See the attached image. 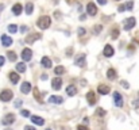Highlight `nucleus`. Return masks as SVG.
I'll return each mask as SVG.
<instances>
[{
	"label": "nucleus",
	"instance_id": "f257e3e1",
	"mask_svg": "<svg viewBox=\"0 0 139 130\" xmlns=\"http://www.w3.org/2000/svg\"><path fill=\"white\" fill-rule=\"evenodd\" d=\"M50 23H51L50 16L45 15V16H41L39 19H38L37 26H38L39 28H42V30H46V28H49V27H50Z\"/></svg>",
	"mask_w": 139,
	"mask_h": 130
},
{
	"label": "nucleus",
	"instance_id": "f03ea898",
	"mask_svg": "<svg viewBox=\"0 0 139 130\" xmlns=\"http://www.w3.org/2000/svg\"><path fill=\"white\" fill-rule=\"evenodd\" d=\"M12 98H14V93L10 90H4V91L0 92V100H2V102H10Z\"/></svg>",
	"mask_w": 139,
	"mask_h": 130
},
{
	"label": "nucleus",
	"instance_id": "7ed1b4c3",
	"mask_svg": "<svg viewBox=\"0 0 139 130\" xmlns=\"http://www.w3.org/2000/svg\"><path fill=\"white\" fill-rule=\"evenodd\" d=\"M41 38H42V35H41L39 33H34V34L27 35L26 39H25V42H26V44H34L35 41H38V39H41Z\"/></svg>",
	"mask_w": 139,
	"mask_h": 130
},
{
	"label": "nucleus",
	"instance_id": "20e7f679",
	"mask_svg": "<svg viewBox=\"0 0 139 130\" xmlns=\"http://www.w3.org/2000/svg\"><path fill=\"white\" fill-rule=\"evenodd\" d=\"M85 54H78L77 57H76V60H74V64L77 65V67H80V68H82V67H85Z\"/></svg>",
	"mask_w": 139,
	"mask_h": 130
},
{
	"label": "nucleus",
	"instance_id": "39448f33",
	"mask_svg": "<svg viewBox=\"0 0 139 130\" xmlns=\"http://www.w3.org/2000/svg\"><path fill=\"white\" fill-rule=\"evenodd\" d=\"M134 26H135V18H128V19L124 20V30L126 31H130Z\"/></svg>",
	"mask_w": 139,
	"mask_h": 130
},
{
	"label": "nucleus",
	"instance_id": "423d86ee",
	"mask_svg": "<svg viewBox=\"0 0 139 130\" xmlns=\"http://www.w3.org/2000/svg\"><path fill=\"white\" fill-rule=\"evenodd\" d=\"M22 60L23 61H30L31 60V57H33V52H31V49H23V52H22Z\"/></svg>",
	"mask_w": 139,
	"mask_h": 130
},
{
	"label": "nucleus",
	"instance_id": "0eeeda50",
	"mask_svg": "<svg viewBox=\"0 0 139 130\" xmlns=\"http://www.w3.org/2000/svg\"><path fill=\"white\" fill-rule=\"evenodd\" d=\"M61 85H62V79L61 77H54L53 79V81H51V88L53 90H56V91L61 90Z\"/></svg>",
	"mask_w": 139,
	"mask_h": 130
},
{
	"label": "nucleus",
	"instance_id": "6e6552de",
	"mask_svg": "<svg viewBox=\"0 0 139 130\" xmlns=\"http://www.w3.org/2000/svg\"><path fill=\"white\" fill-rule=\"evenodd\" d=\"M87 12H88L89 15H92V16L97 14V7H96L95 3H88V4H87Z\"/></svg>",
	"mask_w": 139,
	"mask_h": 130
},
{
	"label": "nucleus",
	"instance_id": "1a4fd4ad",
	"mask_svg": "<svg viewBox=\"0 0 139 130\" xmlns=\"http://www.w3.org/2000/svg\"><path fill=\"white\" fill-rule=\"evenodd\" d=\"M113 100H115L116 107H122V106H123V96L120 95L119 92H115L113 93Z\"/></svg>",
	"mask_w": 139,
	"mask_h": 130
},
{
	"label": "nucleus",
	"instance_id": "9d476101",
	"mask_svg": "<svg viewBox=\"0 0 139 130\" xmlns=\"http://www.w3.org/2000/svg\"><path fill=\"white\" fill-rule=\"evenodd\" d=\"M14 121H15V115H14V114H7V115L4 117V119L2 121V123L7 126V125H11V123H14Z\"/></svg>",
	"mask_w": 139,
	"mask_h": 130
},
{
	"label": "nucleus",
	"instance_id": "9b49d317",
	"mask_svg": "<svg viewBox=\"0 0 139 130\" xmlns=\"http://www.w3.org/2000/svg\"><path fill=\"white\" fill-rule=\"evenodd\" d=\"M2 44H3V46H5V48H7V46H10V45H12V38L11 37H8V35H2Z\"/></svg>",
	"mask_w": 139,
	"mask_h": 130
},
{
	"label": "nucleus",
	"instance_id": "f8f14e48",
	"mask_svg": "<svg viewBox=\"0 0 139 130\" xmlns=\"http://www.w3.org/2000/svg\"><path fill=\"white\" fill-rule=\"evenodd\" d=\"M87 100H88V103H89L90 106L96 104V96H95V92L89 91V92L87 93Z\"/></svg>",
	"mask_w": 139,
	"mask_h": 130
},
{
	"label": "nucleus",
	"instance_id": "ddd939ff",
	"mask_svg": "<svg viewBox=\"0 0 139 130\" xmlns=\"http://www.w3.org/2000/svg\"><path fill=\"white\" fill-rule=\"evenodd\" d=\"M103 54H104L105 57H112L113 56V48L111 45H105L104 48V52H103Z\"/></svg>",
	"mask_w": 139,
	"mask_h": 130
},
{
	"label": "nucleus",
	"instance_id": "4468645a",
	"mask_svg": "<svg viewBox=\"0 0 139 130\" xmlns=\"http://www.w3.org/2000/svg\"><path fill=\"white\" fill-rule=\"evenodd\" d=\"M31 121H33V123H35V125H38V126H42L45 123V119L43 118H41V117H38V115H33L31 117Z\"/></svg>",
	"mask_w": 139,
	"mask_h": 130
},
{
	"label": "nucleus",
	"instance_id": "2eb2a0df",
	"mask_svg": "<svg viewBox=\"0 0 139 130\" xmlns=\"http://www.w3.org/2000/svg\"><path fill=\"white\" fill-rule=\"evenodd\" d=\"M20 91L23 92V93H28L30 91H31V84H30L28 81H25L22 84V87H20Z\"/></svg>",
	"mask_w": 139,
	"mask_h": 130
},
{
	"label": "nucleus",
	"instance_id": "dca6fc26",
	"mask_svg": "<svg viewBox=\"0 0 139 130\" xmlns=\"http://www.w3.org/2000/svg\"><path fill=\"white\" fill-rule=\"evenodd\" d=\"M97 90H99V93H101V95H107V93H110V87L105 85V84H100Z\"/></svg>",
	"mask_w": 139,
	"mask_h": 130
},
{
	"label": "nucleus",
	"instance_id": "f3484780",
	"mask_svg": "<svg viewBox=\"0 0 139 130\" xmlns=\"http://www.w3.org/2000/svg\"><path fill=\"white\" fill-rule=\"evenodd\" d=\"M41 64H42V67H45V68H51V60L49 57H42Z\"/></svg>",
	"mask_w": 139,
	"mask_h": 130
},
{
	"label": "nucleus",
	"instance_id": "a211bd4d",
	"mask_svg": "<svg viewBox=\"0 0 139 130\" xmlns=\"http://www.w3.org/2000/svg\"><path fill=\"white\" fill-rule=\"evenodd\" d=\"M49 102H50V103L61 104V103L64 102V98H61V96H56V95H51V96H50V99H49Z\"/></svg>",
	"mask_w": 139,
	"mask_h": 130
},
{
	"label": "nucleus",
	"instance_id": "6ab92c4d",
	"mask_svg": "<svg viewBox=\"0 0 139 130\" xmlns=\"http://www.w3.org/2000/svg\"><path fill=\"white\" fill-rule=\"evenodd\" d=\"M66 93H68L69 96H74L76 93H77V87H74V85L66 87Z\"/></svg>",
	"mask_w": 139,
	"mask_h": 130
},
{
	"label": "nucleus",
	"instance_id": "aec40b11",
	"mask_svg": "<svg viewBox=\"0 0 139 130\" xmlns=\"http://www.w3.org/2000/svg\"><path fill=\"white\" fill-rule=\"evenodd\" d=\"M22 10H23V7H22V4H15L14 7H12V12L15 14V15H20V12H22Z\"/></svg>",
	"mask_w": 139,
	"mask_h": 130
},
{
	"label": "nucleus",
	"instance_id": "412c9836",
	"mask_svg": "<svg viewBox=\"0 0 139 130\" xmlns=\"http://www.w3.org/2000/svg\"><path fill=\"white\" fill-rule=\"evenodd\" d=\"M8 76H10V80L12 81L14 84H16V83L19 81V75H18L16 72H11V73H10Z\"/></svg>",
	"mask_w": 139,
	"mask_h": 130
},
{
	"label": "nucleus",
	"instance_id": "4be33fe9",
	"mask_svg": "<svg viewBox=\"0 0 139 130\" xmlns=\"http://www.w3.org/2000/svg\"><path fill=\"white\" fill-rule=\"evenodd\" d=\"M107 77L110 80H115V79H116V70H115V69H108Z\"/></svg>",
	"mask_w": 139,
	"mask_h": 130
},
{
	"label": "nucleus",
	"instance_id": "5701e85b",
	"mask_svg": "<svg viewBox=\"0 0 139 130\" xmlns=\"http://www.w3.org/2000/svg\"><path fill=\"white\" fill-rule=\"evenodd\" d=\"M34 98L37 99L39 103L43 102V100H42V98H41V93H39V91H38V88H37V87H34Z\"/></svg>",
	"mask_w": 139,
	"mask_h": 130
},
{
	"label": "nucleus",
	"instance_id": "b1692460",
	"mask_svg": "<svg viewBox=\"0 0 139 130\" xmlns=\"http://www.w3.org/2000/svg\"><path fill=\"white\" fill-rule=\"evenodd\" d=\"M16 70L18 72H25L26 70V65H25V62H19V64H16Z\"/></svg>",
	"mask_w": 139,
	"mask_h": 130
},
{
	"label": "nucleus",
	"instance_id": "393cba45",
	"mask_svg": "<svg viewBox=\"0 0 139 130\" xmlns=\"http://www.w3.org/2000/svg\"><path fill=\"white\" fill-rule=\"evenodd\" d=\"M33 10H34L33 3H27V4H26V14H27V15H31V14H33Z\"/></svg>",
	"mask_w": 139,
	"mask_h": 130
},
{
	"label": "nucleus",
	"instance_id": "a878e982",
	"mask_svg": "<svg viewBox=\"0 0 139 130\" xmlns=\"http://www.w3.org/2000/svg\"><path fill=\"white\" fill-rule=\"evenodd\" d=\"M64 72H65V68H64V67H61V65H59V67H56V69H54V73H56L57 76L62 75Z\"/></svg>",
	"mask_w": 139,
	"mask_h": 130
},
{
	"label": "nucleus",
	"instance_id": "bb28decb",
	"mask_svg": "<svg viewBox=\"0 0 139 130\" xmlns=\"http://www.w3.org/2000/svg\"><path fill=\"white\" fill-rule=\"evenodd\" d=\"M7 57L10 61H16V54L14 52H7Z\"/></svg>",
	"mask_w": 139,
	"mask_h": 130
},
{
	"label": "nucleus",
	"instance_id": "cd10ccee",
	"mask_svg": "<svg viewBox=\"0 0 139 130\" xmlns=\"http://www.w3.org/2000/svg\"><path fill=\"white\" fill-rule=\"evenodd\" d=\"M8 31L14 34V33H16V31H18V27H16L15 25H10V26H8Z\"/></svg>",
	"mask_w": 139,
	"mask_h": 130
},
{
	"label": "nucleus",
	"instance_id": "c85d7f7f",
	"mask_svg": "<svg viewBox=\"0 0 139 130\" xmlns=\"http://www.w3.org/2000/svg\"><path fill=\"white\" fill-rule=\"evenodd\" d=\"M101 30H103V26H100V25H96V26L93 27V31H95V34H99Z\"/></svg>",
	"mask_w": 139,
	"mask_h": 130
},
{
	"label": "nucleus",
	"instance_id": "c756f323",
	"mask_svg": "<svg viewBox=\"0 0 139 130\" xmlns=\"http://www.w3.org/2000/svg\"><path fill=\"white\" fill-rule=\"evenodd\" d=\"M132 7H134V2H128V3L126 4V10H127V11H131Z\"/></svg>",
	"mask_w": 139,
	"mask_h": 130
},
{
	"label": "nucleus",
	"instance_id": "7c9ffc66",
	"mask_svg": "<svg viewBox=\"0 0 139 130\" xmlns=\"http://www.w3.org/2000/svg\"><path fill=\"white\" fill-rule=\"evenodd\" d=\"M118 37H119V30H118V28H115V30L112 31V38H113V39H116Z\"/></svg>",
	"mask_w": 139,
	"mask_h": 130
},
{
	"label": "nucleus",
	"instance_id": "2f4dec72",
	"mask_svg": "<svg viewBox=\"0 0 139 130\" xmlns=\"http://www.w3.org/2000/svg\"><path fill=\"white\" fill-rule=\"evenodd\" d=\"M96 114H97V115H105V111L101 110V109H97V110H96Z\"/></svg>",
	"mask_w": 139,
	"mask_h": 130
},
{
	"label": "nucleus",
	"instance_id": "473e14b6",
	"mask_svg": "<svg viewBox=\"0 0 139 130\" xmlns=\"http://www.w3.org/2000/svg\"><path fill=\"white\" fill-rule=\"evenodd\" d=\"M20 114H22L23 117H30V113H28L27 110H22V111H20Z\"/></svg>",
	"mask_w": 139,
	"mask_h": 130
},
{
	"label": "nucleus",
	"instance_id": "72a5a7b5",
	"mask_svg": "<svg viewBox=\"0 0 139 130\" xmlns=\"http://www.w3.org/2000/svg\"><path fill=\"white\" fill-rule=\"evenodd\" d=\"M84 34H85V28L80 27V28H78V35H84Z\"/></svg>",
	"mask_w": 139,
	"mask_h": 130
},
{
	"label": "nucleus",
	"instance_id": "f704fd0d",
	"mask_svg": "<svg viewBox=\"0 0 139 130\" xmlns=\"http://www.w3.org/2000/svg\"><path fill=\"white\" fill-rule=\"evenodd\" d=\"M4 61H5V58L3 56H0V67H3V65H4Z\"/></svg>",
	"mask_w": 139,
	"mask_h": 130
},
{
	"label": "nucleus",
	"instance_id": "c9c22d12",
	"mask_svg": "<svg viewBox=\"0 0 139 130\" xmlns=\"http://www.w3.org/2000/svg\"><path fill=\"white\" fill-rule=\"evenodd\" d=\"M77 130H88V127H85L84 125H80V126H77Z\"/></svg>",
	"mask_w": 139,
	"mask_h": 130
},
{
	"label": "nucleus",
	"instance_id": "e433bc0d",
	"mask_svg": "<svg viewBox=\"0 0 139 130\" xmlns=\"http://www.w3.org/2000/svg\"><path fill=\"white\" fill-rule=\"evenodd\" d=\"M120 12H124V10H126V5H119V8H118Z\"/></svg>",
	"mask_w": 139,
	"mask_h": 130
},
{
	"label": "nucleus",
	"instance_id": "4c0bfd02",
	"mask_svg": "<svg viewBox=\"0 0 139 130\" xmlns=\"http://www.w3.org/2000/svg\"><path fill=\"white\" fill-rule=\"evenodd\" d=\"M120 84H122L124 88H128L130 85H128V83H127V81H122V83H120Z\"/></svg>",
	"mask_w": 139,
	"mask_h": 130
},
{
	"label": "nucleus",
	"instance_id": "58836bf2",
	"mask_svg": "<svg viewBox=\"0 0 139 130\" xmlns=\"http://www.w3.org/2000/svg\"><path fill=\"white\" fill-rule=\"evenodd\" d=\"M97 2H99V4H101V5L107 4V0H97Z\"/></svg>",
	"mask_w": 139,
	"mask_h": 130
},
{
	"label": "nucleus",
	"instance_id": "ea45409f",
	"mask_svg": "<svg viewBox=\"0 0 139 130\" xmlns=\"http://www.w3.org/2000/svg\"><path fill=\"white\" fill-rule=\"evenodd\" d=\"M27 30H28L27 26H22V27H20V31H22V33H23V31H27Z\"/></svg>",
	"mask_w": 139,
	"mask_h": 130
},
{
	"label": "nucleus",
	"instance_id": "a19ab883",
	"mask_svg": "<svg viewBox=\"0 0 139 130\" xmlns=\"http://www.w3.org/2000/svg\"><path fill=\"white\" fill-rule=\"evenodd\" d=\"M25 130H35V129H34L33 126H26V127H25Z\"/></svg>",
	"mask_w": 139,
	"mask_h": 130
},
{
	"label": "nucleus",
	"instance_id": "79ce46f5",
	"mask_svg": "<svg viewBox=\"0 0 139 130\" xmlns=\"http://www.w3.org/2000/svg\"><path fill=\"white\" fill-rule=\"evenodd\" d=\"M41 79H42V80H47V75H42Z\"/></svg>",
	"mask_w": 139,
	"mask_h": 130
},
{
	"label": "nucleus",
	"instance_id": "37998d69",
	"mask_svg": "<svg viewBox=\"0 0 139 130\" xmlns=\"http://www.w3.org/2000/svg\"><path fill=\"white\" fill-rule=\"evenodd\" d=\"M72 52H73V50H72V48L68 49V52H66V53H68V56H72Z\"/></svg>",
	"mask_w": 139,
	"mask_h": 130
},
{
	"label": "nucleus",
	"instance_id": "c03bdc74",
	"mask_svg": "<svg viewBox=\"0 0 139 130\" xmlns=\"http://www.w3.org/2000/svg\"><path fill=\"white\" fill-rule=\"evenodd\" d=\"M66 2H68L69 4H72V3H74V2H76V0H66Z\"/></svg>",
	"mask_w": 139,
	"mask_h": 130
},
{
	"label": "nucleus",
	"instance_id": "a18cd8bd",
	"mask_svg": "<svg viewBox=\"0 0 139 130\" xmlns=\"http://www.w3.org/2000/svg\"><path fill=\"white\" fill-rule=\"evenodd\" d=\"M5 130H11V129H5Z\"/></svg>",
	"mask_w": 139,
	"mask_h": 130
},
{
	"label": "nucleus",
	"instance_id": "49530a36",
	"mask_svg": "<svg viewBox=\"0 0 139 130\" xmlns=\"http://www.w3.org/2000/svg\"><path fill=\"white\" fill-rule=\"evenodd\" d=\"M47 130H50V129H47Z\"/></svg>",
	"mask_w": 139,
	"mask_h": 130
}]
</instances>
